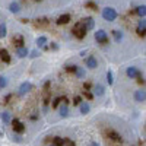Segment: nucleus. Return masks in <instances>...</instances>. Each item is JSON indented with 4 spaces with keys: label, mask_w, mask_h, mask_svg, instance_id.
<instances>
[{
    "label": "nucleus",
    "mask_w": 146,
    "mask_h": 146,
    "mask_svg": "<svg viewBox=\"0 0 146 146\" xmlns=\"http://www.w3.org/2000/svg\"><path fill=\"white\" fill-rule=\"evenodd\" d=\"M136 13H137L139 16L145 18V15H146V6H145V5H143V6H139V7L136 9Z\"/></svg>",
    "instance_id": "b1692460"
},
{
    "label": "nucleus",
    "mask_w": 146,
    "mask_h": 146,
    "mask_svg": "<svg viewBox=\"0 0 146 146\" xmlns=\"http://www.w3.org/2000/svg\"><path fill=\"white\" fill-rule=\"evenodd\" d=\"M86 67L88 69H96L98 67V62H96V58L94 56H89L86 58Z\"/></svg>",
    "instance_id": "1a4fd4ad"
},
{
    "label": "nucleus",
    "mask_w": 146,
    "mask_h": 146,
    "mask_svg": "<svg viewBox=\"0 0 146 146\" xmlns=\"http://www.w3.org/2000/svg\"><path fill=\"white\" fill-rule=\"evenodd\" d=\"M82 23H83V27H85V29H86V31H91V29H94V25H95V21H94L92 18H85V19L82 21Z\"/></svg>",
    "instance_id": "0eeeda50"
},
{
    "label": "nucleus",
    "mask_w": 146,
    "mask_h": 146,
    "mask_svg": "<svg viewBox=\"0 0 146 146\" xmlns=\"http://www.w3.org/2000/svg\"><path fill=\"white\" fill-rule=\"evenodd\" d=\"M135 100H136L137 102H145V100H146V94H145L143 89H139V91L135 92Z\"/></svg>",
    "instance_id": "9d476101"
},
{
    "label": "nucleus",
    "mask_w": 146,
    "mask_h": 146,
    "mask_svg": "<svg viewBox=\"0 0 146 146\" xmlns=\"http://www.w3.org/2000/svg\"><path fill=\"white\" fill-rule=\"evenodd\" d=\"M29 54H31L29 57H32V58H35V57H38V56H40V54H38V51H36V50H34V51H31Z\"/></svg>",
    "instance_id": "473e14b6"
},
{
    "label": "nucleus",
    "mask_w": 146,
    "mask_h": 146,
    "mask_svg": "<svg viewBox=\"0 0 146 146\" xmlns=\"http://www.w3.org/2000/svg\"><path fill=\"white\" fill-rule=\"evenodd\" d=\"M91 111V107L88 102H80V114H88Z\"/></svg>",
    "instance_id": "aec40b11"
},
{
    "label": "nucleus",
    "mask_w": 146,
    "mask_h": 146,
    "mask_svg": "<svg viewBox=\"0 0 146 146\" xmlns=\"http://www.w3.org/2000/svg\"><path fill=\"white\" fill-rule=\"evenodd\" d=\"M107 82H108V85H113V82H114V79H113V72H111V70L107 72Z\"/></svg>",
    "instance_id": "cd10ccee"
},
{
    "label": "nucleus",
    "mask_w": 146,
    "mask_h": 146,
    "mask_svg": "<svg viewBox=\"0 0 146 146\" xmlns=\"http://www.w3.org/2000/svg\"><path fill=\"white\" fill-rule=\"evenodd\" d=\"M31 89H32L31 82H23L21 86H19V95H21V96H22V95H25V94H28Z\"/></svg>",
    "instance_id": "39448f33"
},
{
    "label": "nucleus",
    "mask_w": 146,
    "mask_h": 146,
    "mask_svg": "<svg viewBox=\"0 0 146 146\" xmlns=\"http://www.w3.org/2000/svg\"><path fill=\"white\" fill-rule=\"evenodd\" d=\"M23 44H25V41H23V36L22 35H16L15 38H13V45H16V48L23 47Z\"/></svg>",
    "instance_id": "4468645a"
},
{
    "label": "nucleus",
    "mask_w": 146,
    "mask_h": 146,
    "mask_svg": "<svg viewBox=\"0 0 146 146\" xmlns=\"http://www.w3.org/2000/svg\"><path fill=\"white\" fill-rule=\"evenodd\" d=\"M145 29H146V22H145V19H142L137 23V34L142 35V36H145Z\"/></svg>",
    "instance_id": "9b49d317"
},
{
    "label": "nucleus",
    "mask_w": 146,
    "mask_h": 146,
    "mask_svg": "<svg viewBox=\"0 0 146 146\" xmlns=\"http://www.w3.org/2000/svg\"><path fill=\"white\" fill-rule=\"evenodd\" d=\"M58 113H60V117H67L69 115V107H67V104H63L62 107H60V110H58Z\"/></svg>",
    "instance_id": "f3484780"
},
{
    "label": "nucleus",
    "mask_w": 146,
    "mask_h": 146,
    "mask_svg": "<svg viewBox=\"0 0 146 146\" xmlns=\"http://www.w3.org/2000/svg\"><path fill=\"white\" fill-rule=\"evenodd\" d=\"M73 101H75V102H73V104H75V105H79V104L82 102V100H80V96H75V100H73Z\"/></svg>",
    "instance_id": "2f4dec72"
},
{
    "label": "nucleus",
    "mask_w": 146,
    "mask_h": 146,
    "mask_svg": "<svg viewBox=\"0 0 146 146\" xmlns=\"http://www.w3.org/2000/svg\"><path fill=\"white\" fill-rule=\"evenodd\" d=\"M28 54H29V51H28V48H27V47H21V48H18V50H16V56H18L19 58L27 57Z\"/></svg>",
    "instance_id": "f8f14e48"
},
{
    "label": "nucleus",
    "mask_w": 146,
    "mask_h": 146,
    "mask_svg": "<svg viewBox=\"0 0 146 146\" xmlns=\"http://www.w3.org/2000/svg\"><path fill=\"white\" fill-rule=\"evenodd\" d=\"M73 34H75V36H76V38H79V40H82L83 36L86 35V29H85V27H83V23H82V22L75 23V28H73Z\"/></svg>",
    "instance_id": "f03ea898"
},
{
    "label": "nucleus",
    "mask_w": 146,
    "mask_h": 146,
    "mask_svg": "<svg viewBox=\"0 0 146 146\" xmlns=\"http://www.w3.org/2000/svg\"><path fill=\"white\" fill-rule=\"evenodd\" d=\"M0 58L3 60V63H10V54L6 48H0Z\"/></svg>",
    "instance_id": "6e6552de"
},
{
    "label": "nucleus",
    "mask_w": 146,
    "mask_h": 146,
    "mask_svg": "<svg viewBox=\"0 0 146 146\" xmlns=\"http://www.w3.org/2000/svg\"><path fill=\"white\" fill-rule=\"evenodd\" d=\"M13 140H16V142H21L22 139H21V136H19V135H16V133H15V135H13Z\"/></svg>",
    "instance_id": "72a5a7b5"
},
{
    "label": "nucleus",
    "mask_w": 146,
    "mask_h": 146,
    "mask_svg": "<svg viewBox=\"0 0 146 146\" xmlns=\"http://www.w3.org/2000/svg\"><path fill=\"white\" fill-rule=\"evenodd\" d=\"M7 86V79L6 76H0V89H3Z\"/></svg>",
    "instance_id": "bb28decb"
},
{
    "label": "nucleus",
    "mask_w": 146,
    "mask_h": 146,
    "mask_svg": "<svg viewBox=\"0 0 146 146\" xmlns=\"http://www.w3.org/2000/svg\"><path fill=\"white\" fill-rule=\"evenodd\" d=\"M102 18H104L105 21H108V22L115 21V18H117L115 9H113V7H105V9H102Z\"/></svg>",
    "instance_id": "f257e3e1"
},
{
    "label": "nucleus",
    "mask_w": 146,
    "mask_h": 146,
    "mask_svg": "<svg viewBox=\"0 0 146 146\" xmlns=\"http://www.w3.org/2000/svg\"><path fill=\"white\" fill-rule=\"evenodd\" d=\"M7 34V28H6V23H0V38H5Z\"/></svg>",
    "instance_id": "5701e85b"
},
{
    "label": "nucleus",
    "mask_w": 146,
    "mask_h": 146,
    "mask_svg": "<svg viewBox=\"0 0 146 146\" xmlns=\"http://www.w3.org/2000/svg\"><path fill=\"white\" fill-rule=\"evenodd\" d=\"M0 118H2V121H3V123L5 124H10V114L9 113H2V114H0Z\"/></svg>",
    "instance_id": "412c9836"
},
{
    "label": "nucleus",
    "mask_w": 146,
    "mask_h": 146,
    "mask_svg": "<svg viewBox=\"0 0 146 146\" xmlns=\"http://www.w3.org/2000/svg\"><path fill=\"white\" fill-rule=\"evenodd\" d=\"M108 137L111 139V140H114V142H120V140H121V137H120L118 133H117V131H113V130L108 131Z\"/></svg>",
    "instance_id": "6ab92c4d"
},
{
    "label": "nucleus",
    "mask_w": 146,
    "mask_h": 146,
    "mask_svg": "<svg viewBox=\"0 0 146 146\" xmlns=\"http://www.w3.org/2000/svg\"><path fill=\"white\" fill-rule=\"evenodd\" d=\"M9 9H10L12 13H19V12H21V6H19V3H16V2H12V3L9 5Z\"/></svg>",
    "instance_id": "a211bd4d"
},
{
    "label": "nucleus",
    "mask_w": 146,
    "mask_h": 146,
    "mask_svg": "<svg viewBox=\"0 0 146 146\" xmlns=\"http://www.w3.org/2000/svg\"><path fill=\"white\" fill-rule=\"evenodd\" d=\"M95 40L96 42H100V44H107L108 42V35L104 29H98L95 32Z\"/></svg>",
    "instance_id": "7ed1b4c3"
},
{
    "label": "nucleus",
    "mask_w": 146,
    "mask_h": 146,
    "mask_svg": "<svg viewBox=\"0 0 146 146\" xmlns=\"http://www.w3.org/2000/svg\"><path fill=\"white\" fill-rule=\"evenodd\" d=\"M126 75H127L130 79H135V78L139 76V70H137V67H135V66H130V67H127V70H126Z\"/></svg>",
    "instance_id": "423d86ee"
},
{
    "label": "nucleus",
    "mask_w": 146,
    "mask_h": 146,
    "mask_svg": "<svg viewBox=\"0 0 146 146\" xmlns=\"http://www.w3.org/2000/svg\"><path fill=\"white\" fill-rule=\"evenodd\" d=\"M76 69H78L76 64H67V66H66V70H67V72H73V73H75Z\"/></svg>",
    "instance_id": "c85d7f7f"
},
{
    "label": "nucleus",
    "mask_w": 146,
    "mask_h": 146,
    "mask_svg": "<svg viewBox=\"0 0 146 146\" xmlns=\"http://www.w3.org/2000/svg\"><path fill=\"white\" fill-rule=\"evenodd\" d=\"M35 42H36V47H38V48H44V47H45V44H47V36H44V35L38 36Z\"/></svg>",
    "instance_id": "dca6fc26"
},
{
    "label": "nucleus",
    "mask_w": 146,
    "mask_h": 146,
    "mask_svg": "<svg viewBox=\"0 0 146 146\" xmlns=\"http://www.w3.org/2000/svg\"><path fill=\"white\" fill-rule=\"evenodd\" d=\"M64 142H66L64 139L56 136V137H54V143H53V145H54V146H63V145H64Z\"/></svg>",
    "instance_id": "a878e982"
},
{
    "label": "nucleus",
    "mask_w": 146,
    "mask_h": 146,
    "mask_svg": "<svg viewBox=\"0 0 146 146\" xmlns=\"http://www.w3.org/2000/svg\"><path fill=\"white\" fill-rule=\"evenodd\" d=\"M85 95H86V98H88V100H91L92 96H94V95H92L91 92H88V91H85Z\"/></svg>",
    "instance_id": "f704fd0d"
},
{
    "label": "nucleus",
    "mask_w": 146,
    "mask_h": 146,
    "mask_svg": "<svg viewBox=\"0 0 146 146\" xmlns=\"http://www.w3.org/2000/svg\"><path fill=\"white\" fill-rule=\"evenodd\" d=\"M92 146H98V145H96V143H92Z\"/></svg>",
    "instance_id": "e433bc0d"
},
{
    "label": "nucleus",
    "mask_w": 146,
    "mask_h": 146,
    "mask_svg": "<svg viewBox=\"0 0 146 146\" xmlns=\"http://www.w3.org/2000/svg\"><path fill=\"white\" fill-rule=\"evenodd\" d=\"M113 34H114V40L117 42H120L121 40H123V32H121V31H114Z\"/></svg>",
    "instance_id": "393cba45"
},
{
    "label": "nucleus",
    "mask_w": 146,
    "mask_h": 146,
    "mask_svg": "<svg viewBox=\"0 0 146 146\" xmlns=\"http://www.w3.org/2000/svg\"><path fill=\"white\" fill-rule=\"evenodd\" d=\"M85 6L92 9V10H96V3H94V2H86V3H85Z\"/></svg>",
    "instance_id": "c756f323"
},
{
    "label": "nucleus",
    "mask_w": 146,
    "mask_h": 146,
    "mask_svg": "<svg viewBox=\"0 0 146 146\" xmlns=\"http://www.w3.org/2000/svg\"><path fill=\"white\" fill-rule=\"evenodd\" d=\"M50 146H54V145H50Z\"/></svg>",
    "instance_id": "4c0bfd02"
},
{
    "label": "nucleus",
    "mask_w": 146,
    "mask_h": 146,
    "mask_svg": "<svg viewBox=\"0 0 146 146\" xmlns=\"http://www.w3.org/2000/svg\"><path fill=\"white\" fill-rule=\"evenodd\" d=\"M60 101H62V98H60V96H58V98H56L54 102H53V108H57V107L60 105Z\"/></svg>",
    "instance_id": "7c9ffc66"
},
{
    "label": "nucleus",
    "mask_w": 146,
    "mask_h": 146,
    "mask_svg": "<svg viewBox=\"0 0 146 146\" xmlns=\"http://www.w3.org/2000/svg\"><path fill=\"white\" fill-rule=\"evenodd\" d=\"M104 92H105V89H104V86H102V85L96 83L95 86H94V94H95L96 96H102V95H104Z\"/></svg>",
    "instance_id": "ddd939ff"
},
{
    "label": "nucleus",
    "mask_w": 146,
    "mask_h": 146,
    "mask_svg": "<svg viewBox=\"0 0 146 146\" xmlns=\"http://www.w3.org/2000/svg\"><path fill=\"white\" fill-rule=\"evenodd\" d=\"M69 146H75V143H73V142H69Z\"/></svg>",
    "instance_id": "c9c22d12"
},
{
    "label": "nucleus",
    "mask_w": 146,
    "mask_h": 146,
    "mask_svg": "<svg viewBox=\"0 0 146 146\" xmlns=\"http://www.w3.org/2000/svg\"><path fill=\"white\" fill-rule=\"evenodd\" d=\"M69 21H70V15L64 13V15H62V16H58L57 23H58V25H66V23H69Z\"/></svg>",
    "instance_id": "2eb2a0df"
},
{
    "label": "nucleus",
    "mask_w": 146,
    "mask_h": 146,
    "mask_svg": "<svg viewBox=\"0 0 146 146\" xmlns=\"http://www.w3.org/2000/svg\"><path fill=\"white\" fill-rule=\"evenodd\" d=\"M75 73H76V76H78L79 79H83L85 76H86V72H85V69H83V67H78Z\"/></svg>",
    "instance_id": "4be33fe9"
},
{
    "label": "nucleus",
    "mask_w": 146,
    "mask_h": 146,
    "mask_svg": "<svg viewBox=\"0 0 146 146\" xmlns=\"http://www.w3.org/2000/svg\"><path fill=\"white\" fill-rule=\"evenodd\" d=\"M12 129H13V131L16 133V135H21V133L25 131V126H23V123H21L18 118L12 120Z\"/></svg>",
    "instance_id": "20e7f679"
}]
</instances>
